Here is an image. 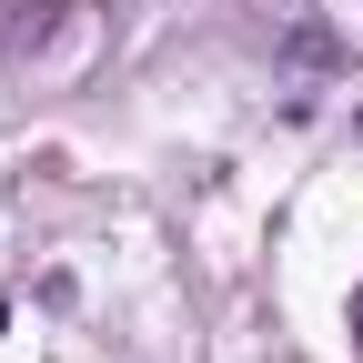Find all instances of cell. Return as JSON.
I'll list each match as a JSON object with an SVG mask.
<instances>
[{
	"mask_svg": "<svg viewBox=\"0 0 363 363\" xmlns=\"http://www.w3.org/2000/svg\"><path fill=\"white\" fill-rule=\"evenodd\" d=\"M353 343H363V293H353Z\"/></svg>",
	"mask_w": 363,
	"mask_h": 363,
	"instance_id": "obj_1",
	"label": "cell"
}]
</instances>
